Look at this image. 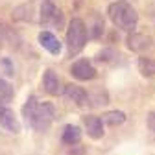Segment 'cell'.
I'll return each mask as SVG.
<instances>
[{
    "label": "cell",
    "mask_w": 155,
    "mask_h": 155,
    "mask_svg": "<svg viewBox=\"0 0 155 155\" xmlns=\"http://www.w3.org/2000/svg\"><path fill=\"white\" fill-rule=\"evenodd\" d=\"M39 22L43 28H61L63 26V11L57 9L52 0H43Z\"/></svg>",
    "instance_id": "cell-4"
},
{
    "label": "cell",
    "mask_w": 155,
    "mask_h": 155,
    "mask_svg": "<svg viewBox=\"0 0 155 155\" xmlns=\"http://www.w3.org/2000/svg\"><path fill=\"white\" fill-rule=\"evenodd\" d=\"M87 37H89V31H87L85 22L81 18H72L68 22V28H67V48H68L70 57L83 50Z\"/></svg>",
    "instance_id": "cell-3"
},
{
    "label": "cell",
    "mask_w": 155,
    "mask_h": 155,
    "mask_svg": "<svg viewBox=\"0 0 155 155\" xmlns=\"http://www.w3.org/2000/svg\"><path fill=\"white\" fill-rule=\"evenodd\" d=\"M61 139H63V142H65L67 146H76V144H80V140H81V129L78 127V126H74V124H68V126H65V129H63Z\"/></svg>",
    "instance_id": "cell-12"
},
{
    "label": "cell",
    "mask_w": 155,
    "mask_h": 155,
    "mask_svg": "<svg viewBox=\"0 0 155 155\" xmlns=\"http://www.w3.org/2000/svg\"><path fill=\"white\" fill-rule=\"evenodd\" d=\"M139 70L146 78L155 76V59H151V57H140L139 59Z\"/></svg>",
    "instance_id": "cell-14"
},
{
    "label": "cell",
    "mask_w": 155,
    "mask_h": 155,
    "mask_svg": "<svg viewBox=\"0 0 155 155\" xmlns=\"http://www.w3.org/2000/svg\"><path fill=\"white\" fill-rule=\"evenodd\" d=\"M24 116L28 124L37 131V133H45L48 131V127L52 126V120H54V105L50 102H37L33 96L28 98L24 109H22Z\"/></svg>",
    "instance_id": "cell-1"
},
{
    "label": "cell",
    "mask_w": 155,
    "mask_h": 155,
    "mask_svg": "<svg viewBox=\"0 0 155 155\" xmlns=\"http://www.w3.org/2000/svg\"><path fill=\"white\" fill-rule=\"evenodd\" d=\"M70 74L80 81H89V80L96 78V68L92 67V63L89 59H78L70 67Z\"/></svg>",
    "instance_id": "cell-5"
},
{
    "label": "cell",
    "mask_w": 155,
    "mask_h": 155,
    "mask_svg": "<svg viewBox=\"0 0 155 155\" xmlns=\"http://www.w3.org/2000/svg\"><path fill=\"white\" fill-rule=\"evenodd\" d=\"M107 15L113 21L114 26H118L120 30L126 31H133L137 28L139 22V15L135 11V8L127 2V0H118V2H113L107 9Z\"/></svg>",
    "instance_id": "cell-2"
},
{
    "label": "cell",
    "mask_w": 155,
    "mask_h": 155,
    "mask_svg": "<svg viewBox=\"0 0 155 155\" xmlns=\"http://www.w3.org/2000/svg\"><path fill=\"white\" fill-rule=\"evenodd\" d=\"M151 127H153V129H155V118H153V120H151Z\"/></svg>",
    "instance_id": "cell-16"
},
{
    "label": "cell",
    "mask_w": 155,
    "mask_h": 155,
    "mask_svg": "<svg viewBox=\"0 0 155 155\" xmlns=\"http://www.w3.org/2000/svg\"><path fill=\"white\" fill-rule=\"evenodd\" d=\"M153 18H155V15H153Z\"/></svg>",
    "instance_id": "cell-17"
},
{
    "label": "cell",
    "mask_w": 155,
    "mask_h": 155,
    "mask_svg": "<svg viewBox=\"0 0 155 155\" xmlns=\"http://www.w3.org/2000/svg\"><path fill=\"white\" fill-rule=\"evenodd\" d=\"M43 87H45V91H46L48 94H52V96H59V94L63 92L59 78H57V74H55L54 70H50V68L45 70V74H43Z\"/></svg>",
    "instance_id": "cell-9"
},
{
    "label": "cell",
    "mask_w": 155,
    "mask_h": 155,
    "mask_svg": "<svg viewBox=\"0 0 155 155\" xmlns=\"http://www.w3.org/2000/svg\"><path fill=\"white\" fill-rule=\"evenodd\" d=\"M83 126H85V131L89 133V137L98 140L104 137V122L100 116H94V114H85L83 116Z\"/></svg>",
    "instance_id": "cell-6"
},
{
    "label": "cell",
    "mask_w": 155,
    "mask_h": 155,
    "mask_svg": "<svg viewBox=\"0 0 155 155\" xmlns=\"http://www.w3.org/2000/svg\"><path fill=\"white\" fill-rule=\"evenodd\" d=\"M102 122L107 126H120L126 122V113L124 111H107L102 116Z\"/></svg>",
    "instance_id": "cell-13"
},
{
    "label": "cell",
    "mask_w": 155,
    "mask_h": 155,
    "mask_svg": "<svg viewBox=\"0 0 155 155\" xmlns=\"http://www.w3.org/2000/svg\"><path fill=\"white\" fill-rule=\"evenodd\" d=\"M39 43H41V46L46 52H50L52 55H59L61 54V48H63L61 41L54 33H50V31H41V33H39Z\"/></svg>",
    "instance_id": "cell-8"
},
{
    "label": "cell",
    "mask_w": 155,
    "mask_h": 155,
    "mask_svg": "<svg viewBox=\"0 0 155 155\" xmlns=\"http://www.w3.org/2000/svg\"><path fill=\"white\" fill-rule=\"evenodd\" d=\"M127 46L133 52H146L151 46V37H148L144 33H133L127 37Z\"/></svg>",
    "instance_id": "cell-11"
},
{
    "label": "cell",
    "mask_w": 155,
    "mask_h": 155,
    "mask_svg": "<svg viewBox=\"0 0 155 155\" xmlns=\"http://www.w3.org/2000/svg\"><path fill=\"white\" fill-rule=\"evenodd\" d=\"M13 100V87L4 81V80H0V105H6Z\"/></svg>",
    "instance_id": "cell-15"
},
{
    "label": "cell",
    "mask_w": 155,
    "mask_h": 155,
    "mask_svg": "<svg viewBox=\"0 0 155 155\" xmlns=\"http://www.w3.org/2000/svg\"><path fill=\"white\" fill-rule=\"evenodd\" d=\"M65 96H67L68 100H72L76 105H80V107H83V105L89 104V92L83 87H80V85H67Z\"/></svg>",
    "instance_id": "cell-10"
},
{
    "label": "cell",
    "mask_w": 155,
    "mask_h": 155,
    "mask_svg": "<svg viewBox=\"0 0 155 155\" xmlns=\"http://www.w3.org/2000/svg\"><path fill=\"white\" fill-rule=\"evenodd\" d=\"M0 126L9 133H21V124H18L15 113L6 105H0Z\"/></svg>",
    "instance_id": "cell-7"
}]
</instances>
